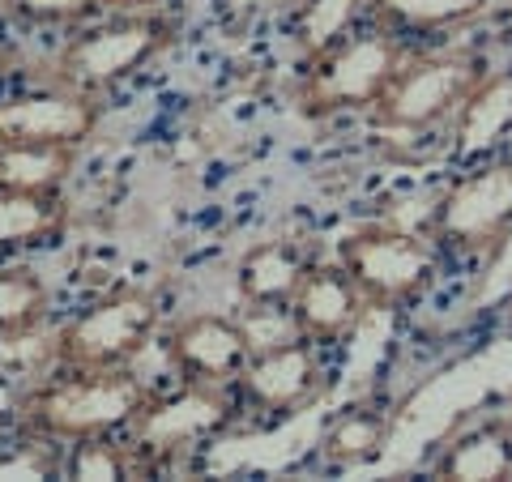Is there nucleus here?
Instances as JSON below:
<instances>
[{
	"instance_id": "16",
	"label": "nucleus",
	"mask_w": 512,
	"mask_h": 482,
	"mask_svg": "<svg viewBox=\"0 0 512 482\" xmlns=\"http://www.w3.org/2000/svg\"><path fill=\"white\" fill-rule=\"evenodd\" d=\"M303 273H308V256L295 239H265L239 265V291L248 303H291Z\"/></svg>"
},
{
	"instance_id": "1",
	"label": "nucleus",
	"mask_w": 512,
	"mask_h": 482,
	"mask_svg": "<svg viewBox=\"0 0 512 482\" xmlns=\"http://www.w3.org/2000/svg\"><path fill=\"white\" fill-rule=\"evenodd\" d=\"M512 231V154H491L457 175L436 201L431 235L461 256H487Z\"/></svg>"
},
{
	"instance_id": "11",
	"label": "nucleus",
	"mask_w": 512,
	"mask_h": 482,
	"mask_svg": "<svg viewBox=\"0 0 512 482\" xmlns=\"http://www.w3.org/2000/svg\"><path fill=\"white\" fill-rule=\"evenodd\" d=\"M512 137V69H487L461 99L453 120V158L483 163Z\"/></svg>"
},
{
	"instance_id": "4",
	"label": "nucleus",
	"mask_w": 512,
	"mask_h": 482,
	"mask_svg": "<svg viewBox=\"0 0 512 482\" xmlns=\"http://www.w3.org/2000/svg\"><path fill=\"white\" fill-rule=\"evenodd\" d=\"M150 406V389L137 376H120V372H94L86 380H64L56 389L39 393L30 401V414L43 431L52 436H99L128 419H137Z\"/></svg>"
},
{
	"instance_id": "26",
	"label": "nucleus",
	"mask_w": 512,
	"mask_h": 482,
	"mask_svg": "<svg viewBox=\"0 0 512 482\" xmlns=\"http://www.w3.org/2000/svg\"><path fill=\"white\" fill-rule=\"evenodd\" d=\"M0 478H43V465H30V461H5V465H0Z\"/></svg>"
},
{
	"instance_id": "25",
	"label": "nucleus",
	"mask_w": 512,
	"mask_h": 482,
	"mask_svg": "<svg viewBox=\"0 0 512 482\" xmlns=\"http://www.w3.org/2000/svg\"><path fill=\"white\" fill-rule=\"evenodd\" d=\"M22 410V397H18V389H13V384L5 380V376H0V427H5L9 419H13V414H18Z\"/></svg>"
},
{
	"instance_id": "7",
	"label": "nucleus",
	"mask_w": 512,
	"mask_h": 482,
	"mask_svg": "<svg viewBox=\"0 0 512 482\" xmlns=\"http://www.w3.org/2000/svg\"><path fill=\"white\" fill-rule=\"evenodd\" d=\"M244 389L261 410L291 414L325 389V372H320L312 337H291L282 346L256 350V359L244 367Z\"/></svg>"
},
{
	"instance_id": "21",
	"label": "nucleus",
	"mask_w": 512,
	"mask_h": 482,
	"mask_svg": "<svg viewBox=\"0 0 512 482\" xmlns=\"http://www.w3.org/2000/svg\"><path fill=\"white\" fill-rule=\"evenodd\" d=\"M355 9H359V0H312L299 18L303 47H308V52H325V47H333V39L350 26V18H355Z\"/></svg>"
},
{
	"instance_id": "23",
	"label": "nucleus",
	"mask_w": 512,
	"mask_h": 482,
	"mask_svg": "<svg viewBox=\"0 0 512 482\" xmlns=\"http://www.w3.org/2000/svg\"><path fill=\"white\" fill-rule=\"evenodd\" d=\"M124 474V457L111 444H86L73 457V478H94V482H111Z\"/></svg>"
},
{
	"instance_id": "28",
	"label": "nucleus",
	"mask_w": 512,
	"mask_h": 482,
	"mask_svg": "<svg viewBox=\"0 0 512 482\" xmlns=\"http://www.w3.org/2000/svg\"><path fill=\"white\" fill-rule=\"evenodd\" d=\"M508 320H512V303H508Z\"/></svg>"
},
{
	"instance_id": "22",
	"label": "nucleus",
	"mask_w": 512,
	"mask_h": 482,
	"mask_svg": "<svg viewBox=\"0 0 512 482\" xmlns=\"http://www.w3.org/2000/svg\"><path fill=\"white\" fill-rule=\"evenodd\" d=\"M487 269L478 273L474 291H470V308H495V303H512V231L495 244L487 256Z\"/></svg>"
},
{
	"instance_id": "14",
	"label": "nucleus",
	"mask_w": 512,
	"mask_h": 482,
	"mask_svg": "<svg viewBox=\"0 0 512 482\" xmlns=\"http://www.w3.org/2000/svg\"><path fill=\"white\" fill-rule=\"evenodd\" d=\"M431 474L457 478V482H508L512 478V423L487 419L453 436L440 448V457L431 461Z\"/></svg>"
},
{
	"instance_id": "15",
	"label": "nucleus",
	"mask_w": 512,
	"mask_h": 482,
	"mask_svg": "<svg viewBox=\"0 0 512 482\" xmlns=\"http://www.w3.org/2000/svg\"><path fill=\"white\" fill-rule=\"evenodd\" d=\"M77 163L73 141H0V188L56 192Z\"/></svg>"
},
{
	"instance_id": "12",
	"label": "nucleus",
	"mask_w": 512,
	"mask_h": 482,
	"mask_svg": "<svg viewBox=\"0 0 512 482\" xmlns=\"http://www.w3.org/2000/svg\"><path fill=\"white\" fill-rule=\"evenodd\" d=\"M94 128V103L82 90L22 94L0 103V141H82Z\"/></svg>"
},
{
	"instance_id": "9",
	"label": "nucleus",
	"mask_w": 512,
	"mask_h": 482,
	"mask_svg": "<svg viewBox=\"0 0 512 482\" xmlns=\"http://www.w3.org/2000/svg\"><path fill=\"white\" fill-rule=\"evenodd\" d=\"M363 308L367 299L342 265H308L303 282L291 295L299 333L312 337V342H342L363 320Z\"/></svg>"
},
{
	"instance_id": "8",
	"label": "nucleus",
	"mask_w": 512,
	"mask_h": 482,
	"mask_svg": "<svg viewBox=\"0 0 512 482\" xmlns=\"http://www.w3.org/2000/svg\"><path fill=\"white\" fill-rule=\"evenodd\" d=\"M158 30L150 22H128V26H107L94 35L77 39L60 60V82H69L73 90H99L111 86L120 77L137 73V64L154 52Z\"/></svg>"
},
{
	"instance_id": "18",
	"label": "nucleus",
	"mask_w": 512,
	"mask_h": 482,
	"mask_svg": "<svg viewBox=\"0 0 512 482\" xmlns=\"http://www.w3.org/2000/svg\"><path fill=\"white\" fill-rule=\"evenodd\" d=\"M389 431H393V423L376 410H346L329 423L320 448H325V457L333 465H359V461H372L380 448L389 444Z\"/></svg>"
},
{
	"instance_id": "20",
	"label": "nucleus",
	"mask_w": 512,
	"mask_h": 482,
	"mask_svg": "<svg viewBox=\"0 0 512 482\" xmlns=\"http://www.w3.org/2000/svg\"><path fill=\"white\" fill-rule=\"evenodd\" d=\"M47 308V286L35 273H0V329H30Z\"/></svg>"
},
{
	"instance_id": "2",
	"label": "nucleus",
	"mask_w": 512,
	"mask_h": 482,
	"mask_svg": "<svg viewBox=\"0 0 512 482\" xmlns=\"http://www.w3.org/2000/svg\"><path fill=\"white\" fill-rule=\"evenodd\" d=\"M342 269L355 278L367 308H402L427 291L436 273V252L423 235L402 227H359L338 244Z\"/></svg>"
},
{
	"instance_id": "17",
	"label": "nucleus",
	"mask_w": 512,
	"mask_h": 482,
	"mask_svg": "<svg viewBox=\"0 0 512 482\" xmlns=\"http://www.w3.org/2000/svg\"><path fill=\"white\" fill-rule=\"evenodd\" d=\"M372 9L393 30H448L478 22L491 0H372Z\"/></svg>"
},
{
	"instance_id": "24",
	"label": "nucleus",
	"mask_w": 512,
	"mask_h": 482,
	"mask_svg": "<svg viewBox=\"0 0 512 482\" xmlns=\"http://www.w3.org/2000/svg\"><path fill=\"white\" fill-rule=\"evenodd\" d=\"M13 9H26V13H52V18H64V13H77L86 9L90 0H9Z\"/></svg>"
},
{
	"instance_id": "10",
	"label": "nucleus",
	"mask_w": 512,
	"mask_h": 482,
	"mask_svg": "<svg viewBox=\"0 0 512 482\" xmlns=\"http://www.w3.org/2000/svg\"><path fill=\"white\" fill-rule=\"evenodd\" d=\"M167 355H171V363L180 367V372L197 376L201 384H222L227 376H235V372H244L248 367L252 342H248L244 325H235V320L192 316L171 333Z\"/></svg>"
},
{
	"instance_id": "13",
	"label": "nucleus",
	"mask_w": 512,
	"mask_h": 482,
	"mask_svg": "<svg viewBox=\"0 0 512 482\" xmlns=\"http://www.w3.org/2000/svg\"><path fill=\"white\" fill-rule=\"evenodd\" d=\"M222 419H227V397L218 384H192L180 397L163 401V406H146L137 414V440L146 448H180L222 427Z\"/></svg>"
},
{
	"instance_id": "5",
	"label": "nucleus",
	"mask_w": 512,
	"mask_h": 482,
	"mask_svg": "<svg viewBox=\"0 0 512 482\" xmlns=\"http://www.w3.org/2000/svg\"><path fill=\"white\" fill-rule=\"evenodd\" d=\"M487 69L474 56H427L406 60L402 73L389 82V90L376 103L380 128H397V133H414L444 116H457L461 99L478 86Z\"/></svg>"
},
{
	"instance_id": "27",
	"label": "nucleus",
	"mask_w": 512,
	"mask_h": 482,
	"mask_svg": "<svg viewBox=\"0 0 512 482\" xmlns=\"http://www.w3.org/2000/svg\"><path fill=\"white\" fill-rule=\"evenodd\" d=\"M116 5H141V0H116Z\"/></svg>"
},
{
	"instance_id": "6",
	"label": "nucleus",
	"mask_w": 512,
	"mask_h": 482,
	"mask_svg": "<svg viewBox=\"0 0 512 482\" xmlns=\"http://www.w3.org/2000/svg\"><path fill=\"white\" fill-rule=\"evenodd\" d=\"M158 303L141 291H124L103 299L99 308H90L64 325L60 333V359L77 367V372H103V367L137 355L146 346V333L154 329Z\"/></svg>"
},
{
	"instance_id": "19",
	"label": "nucleus",
	"mask_w": 512,
	"mask_h": 482,
	"mask_svg": "<svg viewBox=\"0 0 512 482\" xmlns=\"http://www.w3.org/2000/svg\"><path fill=\"white\" fill-rule=\"evenodd\" d=\"M60 227V205L52 192H13L0 188V248L30 244Z\"/></svg>"
},
{
	"instance_id": "3",
	"label": "nucleus",
	"mask_w": 512,
	"mask_h": 482,
	"mask_svg": "<svg viewBox=\"0 0 512 482\" xmlns=\"http://www.w3.org/2000/svg\"><path fill=\"white\" fill-rule=\"evenodd\" d=\"M406 52L393 35H355L320 52V64L303 86V111L329 116L342 107H376L389 82L402 73Z\"/></svg>"
}]
</instances>
